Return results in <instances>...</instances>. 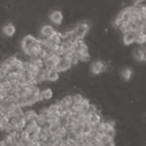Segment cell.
Instances as JSON below:
<instances>
[{"label": "cell", "mask_w": 146, "mask_h": 146, "mask_svg": "<svg viewBox=\"0 0 146 146\" xmlns=\"http://www.w3.org/2000/svg\"><path fill=\"white\" fill-rule=\"evenodd\" d=\"M38 42H39V39L37 38V37H35L31 34H27V35H25L22 38V40H21L20 47L23 53H27V52L29 51L32 47H34L36 45Z\"/></svg>", "instance_id": "6da1fadb"}, {"label": "cell", "mask_w": 146, "mask_h": 146, "mask_svg": "<svg viewBox=\"0 0 146 146\" xmlns=\"http://www.w3.org/2000/svg\"><path fill=\"white\" fill-rule=\"evenodd\" d=\"M90 31V25L88 22H82L76 25L74 29V35L77 40H83L87 36L88 32Z\"/></svg>", "instance_id": "7a4b0ae2"}, {"label": "cell", "mask_w": 146, "mask_h": 146, "mask_svg": "<svg viewBox=\"0 0 146 146\" xmlns=\"http://www.w3.org/2000/svg\"><path fill=\"white\" fill-rule=\"evenodd\" d=\"M56 30L55 27L49 23H45L40 27V32H39V37H44V38H51L54 35L56 34Z\"/></svg>", "instance_id": "3957f363"}, {"label": "cell", "mask_w": 146, "mask_h": 146, "mask_svg": "<svg viewBox=\"0 0 146 146\" xmlns=\"http://www.w3.org/2000/svg\"><path fill=\"white\" fill-rule=\"evenodd\" d=\"M133 58L137 62H143L146 60V48L144 45H141L133 51Z\"/></svg>", "instance_id": "277c9868"}, {"label": "cell", "mask_w": 146, "mask_h": 146, "mask_svg": "<svg viewBox=\"0 0 146 146\" xmlns=\"http://www.w3.org/2000/svg\"><path fill=\"white\" fill-rule=\"evenodd\" d=\"M91 72L94 75H100L106 70V64L102 60H95L91 64Z\"/></svg>", "instance_id": "5b68a950"}, {"label": "cell", "mask_w": 146, "mask_h": 146, "mask_svg": "<svg viewBox=\"0 0 146 146\" xmlns=\"http://www.w3.org/2000/svg\"><path fill=\"white\" fill-rule=\"evenodd\" d=\"M72 60L71 58H60V62L58 63V66H56V70L58 72H66L67 70H69L70 68L72 66Z\"/></svg>", "instance_id": "8992f818"}, {"label": "cell", "mask_w": 146, "mask_h": 146, "mask_svg": "<svg viewBox=\"0 0 146 146\" xmlns=\"http://www.w3.org/2000/svg\"><path fill=\"white\" fill-rule=\"evenodd\" d=\"M49 20L51 21L53 25H62L63 21V15L62 12L58 10H52L50 12V15H49Z\"/></svg>", "instance_id": "52a82bcc"}, {"label": "cell", "mask_w": 146, "mask_h": 146, "mask_svg": "<svg viewBox=\"0 0 146 146\" xmlns=\"http://www.w3.org/2000/svg\"><path fill=\"white\" fill-rule=\"evenodd\" d=\"M136 35H137V33L135 30L125 32V33H123V43L125 45H131V44L135 43Z\"/></svg>", "instance_id": "ba28073f"}, {"label": "cell", "mask_w": 146, "mask_h": 146, "mask_svg": "<svg viewBox=\"0 0 146 146\" xmlns=\"http://www.w3.org/2000/svg\"><path fill=\"white\" fill-rule=\"evenodd\" d=\"M45 75L46 81L48 82H56L60 78V72L56 70V68H47Z\"/></svg>", "instance_id": "9c48e42d"}, {"label": "cell", "mask_w": 146, "mask_h": 146, "mask_svg": "<svg viewBox=\"0 0 146 146\" xmlns=\"http://www.w3.org/2000/svg\"><path fill=\"white\" fill-rule=\"evenodd\" d=\"M2 31H3V33L6 37H12L16 33V27L12 23H8L3 27Z\"/></svg>", "instance_id": "30bf717a"}, {"label": "cell", "mask_w": 146, "mask_h": 146, "mask_svg": "<svg viewBox=\"0 0 146 146\" xmlns=\"http://www.w3.org/2000/svg\"><path fill=\"white\" fill-rule=\"evenodd\" d=\"M120 75H121V78L124 81H129L131 78V76H133V71L129 67H123L120 70Z\"/></svg>", "instance_id": "8fae6325"}, {"label": "cell", "mask_w": 146, "mask_h": 146, "mask_svg": "<svg viewBox=\"0 0 146 146\" xmlns=\"http://www.w3.org/2000/svg\"><path fill=\"white\" fill-rule=\"evenodd\" d=\"M39 125L37 124V122L35 121H30V122H27V127H25V131H27L28 133H30V135H32V133H34L35 131L38 129L39 128Z\"/></svg>", "instance_id": "7c38bea8"}, {"label": "cell", "mask_w": 146, "mask_h": 146, "mask_svg": "<svg viewBox=\"0 0 146 146\" xmlns=\"http://www.w3.org/2000/svg\"><path fill=\"white\" fill-rule=\"evenodd\" d=\"M53 90L50 88H46L44 90H41V96L44 100H49L53 98Z\"/></svg>", "instance_id": "4fadbf2b"}, {"label": "cell", "mask_w": 146, "mask_h": 146, "mask_svg": "<svg viewBox=\"0 0 146 146\" xmlns=\"http://www.w3.org/2000/svg\"><path fill=\"white\" fill-rule=\"evenodd\" d=\"M67 133H68V131L66 128L62 126V127H60V128L58 129V131L54 133V135H56L58 138H60V139H65V138L67 137Z\"/></svg>", "instance_id": "5bb4252c"}, {"label": "cell", "mask_w": 146, "mask_h": 146, "mask_svg": "<svg viewBox=\"0 0 146 146\" xmlns=\"http://www.w3.org/2000/svg\"><path fill=\"white\" fill-rule=\"evenodd\" d=\"M101 142H102V146H109L111 144H114V138L103 133V136L101 138Z\"/></svg>", "instance_id": "9a60e30c"}, {"label": "cell", "mask_w": 146, "mask_h": 146, "mask_svg": "<svg viewBox=\"0 0 146 146\" xmlns=\"http://www.w3.org/2000/svg\"><path fill=\"white\" fill-rule=\"evenodd\" d=\"M72 98L74 103H82L85 98L81 94H74V95H72Z\"/></svg>", "instance_id": "2e32d148"}, {"label": "cell", "mask_w": 146, "mask_h": 146, "mask_svg": "<svg viewBox=\"0 0 146 146\" xmlns=\"http://www.w3.org/2000/svg\"><path fill=\"white\" fill-rule=\"evenodd\" d=\"M60 127H62V125L60 122H58V123H55V124H51L50 131H52V133H55L58 131V129H60Z\"/></svg>", "instance_id": "e0dca14e"}, {"label": "cell", "mask_w": 146, "mask_h": 146, "mask_svg": "<svg viewBox=\"0 0 146 146\" xmlns=\"http://www.w3.org/2000/svg\"><path fill=\"white\" fill-rule=\"evenodd\" d=\"M79 58H80V62H90V60H91V55H90V53L83 54V55L79 56Z\"/></svg>", "instance_id": "ac0fdd59"}, {"label": "cell", "mask_w": 146, "mask_h": 146, "mask_svg": "<svg viewBox=\"0 0 146 146\" xmlns=\"http://www.w3.org/2000/svg\"><path fill=\"white\" fill-rule=\"evenodd\" d=\"M98 112V108L96 106V104H94V103H91L90 107L88 108V111L87 113H89V114H95V113Z\"/></svg>", "instance_id": "d6986e66"}, {"label": "cell", "mask_w": 146, "mask_h": 146, "mask_svg": "<svg viewBox=\"0 0 146 146\" xmlns=\"http://www.w3.org/2000/svg\"><path fill=\"white\" fill-rule=\"evenodd\" d=\"M104 135L110 136V137L115 138V136H116V129H107V131H105Z\"/></svg>", "instance_id": "ffe728a7"}, {"label": "cell", "mask_w": 146, "mask_h": 146, "mask_svg": "<svg viewBox=\"0 0 146 146\" xmlns=\"http://www.w3.org/2000/svg\"><path fill=\"white\" fill-rule=\"evenodd\" d=\"M0 146H8V145H7V143L5 142V141L2 139V140H1V142H0Z\"/></svg>", "instance_id": "44dd1931"}, {"label": "cell", "mask_w": 146, "mask_h": 146, "mask_svg": "<svg viewBox=\"0 0 146 146\" xmlns=\"http://www.w3.org/2000/svg\"><path fill=\"white\" fill-rule=\"evenodd\" d=\"M109 146H116V145H115V143H114V144H111V145H109Z\"/></svg>", "instance_id": "7402d4cb"}, {"label": "cell", "mask_w": 146, "mask_h": 146, "mask_svg": "<svg viewBox=\"0 0 146 146\" xmlns=\"http://www.w3.org/2000/svg\"><path fill=\"white\" fill-rule=\"evenodd\" d=\"M144 46H145V48H146V43H145V44H144Z\"/></svg>", "instance_id": "603a6c76"}]
</instances>
